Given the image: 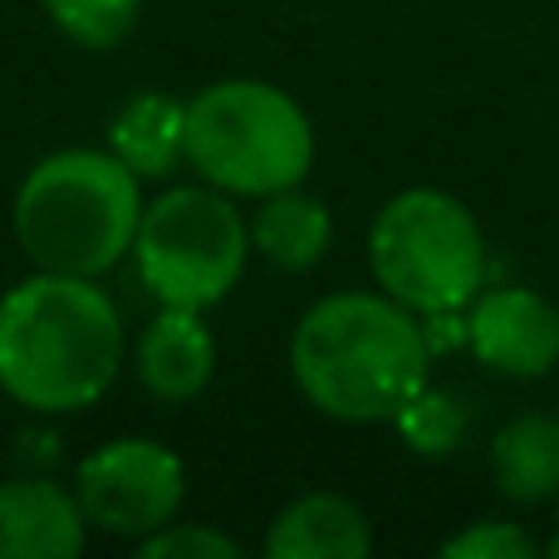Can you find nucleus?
<instances>
[{"instance_id":"f257e3e1","label":"nucleus","mask_w":559,"mask_h":559,"mask_svg":"<svg viewBox=\"0 0 559 559\" xmlns=\"http://www.w3.org/2000/svg\"><path fill=\"white\" fill-rule=\"evenodd\" d=\"M427 329L393 295H329L289 338L295 383L338 423H393L427 383Z\"/></svg>"},{"instance_id":"f03ea898","label":"nucleus","mask_w":559,"mask_h":559,"mask_svg":"<svg viewBox=\"0 0 559 559\" xmlns=\"http://www.w3.org/2000/svg\"><path fill=\"white\" fill-rule=\"evenodd\" d=\"M123 329L88 275H35L0 299V388L35 413H74L104 397Z\"/></svg>"},{"instance_id":"7ed1b4c3","label":"nucleus","mask_w":559,"mask_h":559,"mask_svg":"<svg viewBox=\"0 0 559 559\" xmlns=\"http://www.w3.org/2000/svg\"><path fill=\"white\" fill-rule=\"evenodd\" d=\"M143 202L114 153H55L20 182L15 236L39 271L98 275L133 251Z\"/></svg>"},{"instance_id":"20e7f679","label":"nucleus","mask_w":559,"mask_h":559,"mask_svg":"<svg viewBox=\"0 0 559 559\" xmlns=\"http://www.w3.org/2000/svg\"><path fill=\"white\" fill-rule=\"evenodd\" d=\"M187 157L222 192L271 197L305 182L314 163L309 118L285 88L261 79H226L187 108Z\"/></svg>"},{"instance_id":"39448f33","label":"nucleus","mask_w":559,"mask_h":559,"mask_svg":"<svg viewBox=\"0 0 559 559\" xmlns=\"http://www.w3.org/2000/svg\"><path fill=\"white\" fill-rule=\"evenodd\" d=\"M368 265L413 314H456L486 285V236L452 192L413 187L373 216Z\"/></svg>"},{"instance_id":"423d86ee","label":"nucleus","mask_w":559,"mask_h":559,"mask_svg":"<svg viewBox=\"0 0 559 559\" xmlns=\"http://www.w3.org/2000/svg\"><path fill=\"white\" fill-rule=\"evenodd\" d=\"M138 275L163 305L206 309L241 280L246 226L216 192L177 187L143 212L133 236Z\"/></svg>"},{"instance_id":"0eeeda50","label":"nucleus","mask_w":559,"mask_h":559,"mask_svg":"<svg viewBox=\"0 0 559 559\" xmlns=\"http://www.w3.org/2000/svg\"><path fill=\"white\" fill-rule=\"evenodd\" d=\"M182 506V462L167 447L128 437L79 466V511L108 535H153Z\"/></svg>"},{"instance_id":"6e6552de","label":"nucleus","mask_w":559,"mask_h":559,"mask_svg":"<svg viewBox=\"0 0 559 559\" xmlns=\"http://www.w3.org/2000/svg\"><path fill=\"white\" fill-rule=\"evenodd\" d=\"M466 338L506 378H545L559 364V309L531 285H501L472 299Z\"/></svg>"},{"instance_id":"1a4fd4ad","label":"nucleus","mask_w":559,"mask_h":559,"mask_svg":"<svg viewBox=\"0 0 559 559\" xmlns=\"http://www.w3.org/2000/svg\"><path fill=\"white\" fill-rule=\"evenodd\" d=\"M84 550V511L55 481L0 486V559H69Z\"/></svg>"},{"instance_id":"9d476101","label":"nucleus","mask_w":559,"mask_h":559,"mask_svg":"<svg viewBox=\"0 0 559 559\" xmlns=\"http://www.w3.org/2000/svg\"><path fill=\"white\" fill-rule=\"evenodd\" d=\"M216 368V344L206 334V324L197 319V309H173L157 314L147 324L143 344H138V378L147 393L167 397V403H187L192 393H202L206 378Z\"/></svg>"},{"instance_id":"9b49d317","label":"nucleus","mask_w":559,"mask_h":559,"mask_svg":"<svg viewBox=\"0 0 559 559\" xmlns=\"http://www.w3.org/2000/svg\"><path fill=\"white\" fill-rule=\"evenodd\" d=\"M373 550L364 511L344 496H299L295 506L280 511V521L265 535L271 559H364Z\"/></svg>"},{"instance_id":"f8f14e48","label":"nucleus","mask_w":559,"mask_h":559,"mask_svg":"<svg viewBox=\"0 0 559 559\" xmlns=\"http://www.w3.org/2000/svg\"><path fill=\"white\" fill-rule=\"evenodd\" d=\"M491 472L506 501L540 506L559 496V417L555 413H521L496 432Z\"/></svg>"},{"instance_id":"ddd939ff","label":"nucleus","mask_w":559,"mask_h":559,"mask_svg":"<svg viewBox=\"0 0 559 559\" xmlns=\"http://www.w3.org/2000/svg\"><path fill=\"white\" fill-rule=\"evenodd\" d=\"M108 143L133 177H167L187 153V108L167 94H138L108 123Z\"/></svg>"},{"instance_id":"4468645a","label":"nucleus","mask_w":559,"mask_h":559,"mask_svg":"<svg viewBox=\"0 0 559 559\" xmlns=\"http://www.w3.org/2000/svg\"><path fill=\"white\" fill-rule=\"evenodd\" d=\"M334 222H329L324 202L299 192H271L265 206L255 212L251 241L261 246L265 261H275L280 271H309V265L324 261Z\"/></svg>"},{"instance_id":"2eb2a0df","label":"nucleus","mask_w":559,"mask_h":559,"mask_svg":"<svg viewBox=\"0 0 559 559\" xmlns=\"http://www.w3.org/2000/svg\"><path fill=\"white\" fill-rule=\"evenodd\" d=\"M397 437L413 447L417 456H452L466 437V407L456 393L442 388H417L403 407H397Z\"/></svg>"},{"instance_id":"dca6fc26","label":"nucleus","mask_w":559,"mask_h":559,"mask_svg":"<svg viewBox=\"0 0 559 559\" xmlns=\"http://www.w3.org/2000/svg\"><path fill=\"white\" fill-rule=\"evenodd\" d=\"M55 25L88 49H108L133 29L138 0H45Z\"/></svg>"},{"instance_id":"f3484780","label":"nucleus","mask_w":559,"mask_h":559,"mask_svg":"<svg viewBox=\"0 0 559 559\" xmlns=\"http://www.w3.org/2000/svg\"><path fill=\"white\" fill-rule=\"evenodd\" d=\"M447 559H535L540 545L515 521H472L462 535L442 545Z\"/></svg>"},{"instance_id":"a211bd4d","label":"nucleus","mask_w":559,"mask_h":559,"mask_svg":"<svg viewBox=\"0 0 559 559\" xmlns=\"http://www.w3.org/2000/svg\"><path fill=\"white\" fill-rule=\"evenodd\" d=\"M143 559H236L241 545L231 535H216L206 525H173V531H153L143 535Z\"/></svg>"},{"instance_id":"6ab92c4d","label":"nucleus","mask_w":559,"mask_h":559,"mask_svg":"<svg viewBox=\"0 0 559 559\" xmlns=\"http://www.w3.org/2000/svg\"><path fill=\"white\" fill-rule=\"evenodd\" d=\"M545 555H550V559H559V535H555L550 545H545Z\"/></svg>"}]
</instances>
